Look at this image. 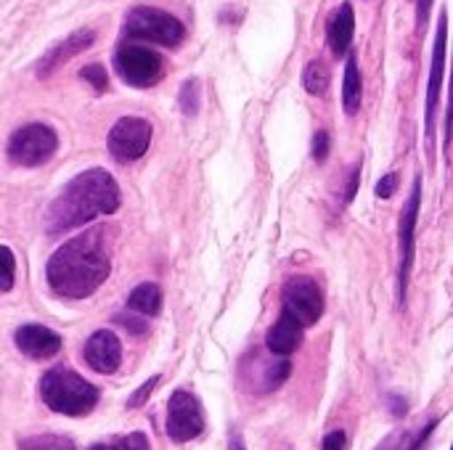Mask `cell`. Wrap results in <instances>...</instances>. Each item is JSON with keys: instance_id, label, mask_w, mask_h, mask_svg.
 <instances>
[{"instance_id": "1", "label": "cell", "mask_w": 453, "mask_h": 450, "mask_svg": "<svg viewBox=\"0 0 453 450\" xmlns=\"http://www.w3.org/2000/svg\"><path fill=\"white\" fill-rule=\"evenodd\" d=\"M109 231L93 228L72 236L48 257L45 278L53 294L64 300H85L109 278Z\"/></svg>"}, {"instance_id": "2", "label": "cell", "mask_w": 453, "mask_h": 450, "mask_svg": "<svg viewBox=\"0 0 453 450\" xmlns=\"http://www.w3.org/2000/svg\"><path fill=\"white\" fill-rule=\"evenodd\" d=\"M119 207V186L111 172L93 167L74 175L45 212V233L61 236L101 215H111Z\"/></svg>"}, {"instance_id": "3", "label": "cell", "mask_w": 453, "mask_h": 450, "mask_svg": "<svg viewBox=\"0 0 453 450\" xmlns=\"http://www.w3.org/2000/svg\"><path fill=\"white\" fill-rule=\"evenodd\" d=\"M98 387L74 374L72 369H50L40 379V398L42 403L64 416H88L98 403Z\"/></svg>"}, {"instance_id": "4", "label": "cell", "mask_w": 453, "mask_h": 450, "mask_svg": "<svg viewBox=\"0 0 453 450\" xmlns=\"http://www.w3.org/2000/svg\"><path fill=\"white\" fill-rule=\"evenodd\" d=\"M125 37L130 42L143 40V42H157V45H165V48H178L186 40V27L173 13H167L162 8L143 5V8H133L127 13Z\"/></svg>"}, {"instance_id": "5", "label": "cell", "mask_w": 453, "mask_h": 450, "mask_svg": "<svg viewBox=\"0 0 453 450\" xmlns=\"http://www.w3.org/2000/svg\"><path fill=\"white\" fill-rule=\"evenodd\" d=\"M56 149H58L56 130L42 122H29L8 138L5 156L16 167H40L56 154Z\"/></svg>"}, {"instance_id": "6", "label": "cell", "mask_w": 453, "mask_h": 450, "mask_svg": "<svg viewBox=\"0 0 453 450\" xmlns=\"http://www.w3.org/2000/svg\"><path fill=\"white\" fill-rule=\"evenodd\" d=\"M114 69L130 88H154L165 74V61L146 45L125 42L114 53Z\"/></svg>"}, {"instance_id": "7", "label": "cell", "mask_w": 453, "mask_h": 450, "mask_svg": "<svg viewBox=\"0 0 453 450\" xmlns=\"http://www.w3.org/2000/svg\"><path fill=\"white\" fill-rule=\"evenodd\" d=\"M281 313L295 318L303 329L319 324L324 316L321 286L311 276H292L281 289Z\"/></svg>"}, {"instance_id": "8", "label": "cell", "mask_w": 453, "mask_h": 450, "mask_svg": "<svg viewBox=\"0 0 453 450\" xmlns=\"http://www.w3.org/2000/svg\"><path fill=\"white\" fill-rule=\"evenodd\" d=\"M419 204H422V175H417L414 188L409 194V202L401 212V268H398V305H406L409 294V278L414 268V252H417V223H419Z\"/></svg>"}, {"instance_id": "9", "label": "cell", "mask_w": 453, "mask_h": 450, "mask_svg": "<svg viewBox=\"0 0 453 450\" xmlns=\"http://www.w3.org/2000/svg\"><path fill=\"white\" fill-rule=\"evenodd\" d=\"M151 146V122L143 117H122L106 138V149L117 162H135Z\"/></svg>"}, {"instance_id": "10", "label": "cell", "mask_w": 453, "mask_h": 450, "mask_svg": "<svg viewBox=\"0 0 453 450\" xmlns=\"http://www.w3.org/2000/svg\"><path fill=\"white\" fill-rule=\"evenodd\" d=\"M204 432V414L199 400L186 393L175 390L167 400V435L175 443H191Z\"/></svg>"}, {"instance_id": "11", "label": "cell", "mask_w": 453, "mask_h": 450, "mask_svg": "<svg viewBox=\"0 0 453 450\" xmlns=\"http://www.w3.org/2000/svg\"><path fill=\"white\" fill-rule=\"evenodd\" d=\"M446 40H449V19L441 16V29H438V37H435L433 66H430V82H427V109H425L430 156H435V114H438L441 85H443V69H446Z\"/></svg>"}, {"instance_id": "12", "label": "cell", "mask_w": 453, "mask_h": 450, "mask_svg": "<svg viewBox=\"0 0 453 450\" xmlns=\"http://www.w3.org/2000/svg\"><path fill=\"white\" fill-rule=\"evenodd\" d=\"M82 361L96 374H114L119 369V363H122V342H119V337L114 332H109V329H101V332L90 334L85 347H82Z\"/></svg>"}, {"instance_id": "13", "label": "cell", "mask_w": 453, "mask_h": 450, "mask_svg": "<svg viewBox=\"0 0 453 450\" xmlns=\"http://www.w3.org/2000/svg\"><path fill=\"white\" fill-rule=\"evenodd\" d=\"M93 42H96V32H93V29H77V32L66 34L61 42H56L53 48H48V50L42 53V58H40L37 66H35V74H37L40 80L50 77V74H53L56 69H61L69 58H74V56H80L82 50H88Z\"/></svg>"}, {"instance_id": "14", "label": "cell", "mask_w": 453, "mask_h": 450, "mask_svg": "<svg viewBox=\"0 0 453 450\" xmlns=\"http://www.w3.org/2000/svg\"><path fill=\"white\" fill-rule=\"evenodd\" d=\"M13 342H16L19 353H24L32 361H48V358L58 355V350H61V337L40 324L19 326L13 334Z\"/></svg>"}, {"instance_id": "15", "label": "cell", "mask_w": 453, "mask_h": 450, "mask_svg": "<svg viewBox=\"0 0 453 450\" xmlns=\"http://www.w3.org/2000/svg\"><path fill=\"white\" fill-rule=\"evenodd\" d=\"M303 337H305V329H303L295 318H289L287 313H281L279 321L268 329L265 345H268V350H271L276 358H287V355H292V353L300 350Z\"/></svg>"}, {"instance_id": "16", "label": "cell", "mask_w": 453, "mask_h": 450, "mask_svg": "<svg viewBox=\"0 0 453 450\" xmlns=\"http://www.w3.org/2000/svg\"><path fill=\"white\" fill-rule=\"evenodd\" d=\"M353 32H356V13H353V5L345 0L326 24V42H329V50L334 53V58L348 56V50L353 45Z\"/></svg>"}, {"instance_id": "17", "label": "cell", "mask_w": 453, "mask_h": 450, "mask_svg": "<svg viewBox=\"0 0 453 450\" xmlns=\"http://www.w3.org/2000/svg\"><path fill=\"white\" fill-rule=\"evenodd\" d=\"M361 98H364V82H361V69H358V56L348 53V64H345V82H342V106L348 117H356L361 109Z\"/></svg>"}, {"instance_id": "18", "label": "cell", "mask_w": 453, "mask_h": 450, "mask_svg": "<svg viewBox=\"0 0 453 450\" xmlns=\"http://www.w3.org/2000/svg\"><path fill=\"white\" fill-rule=\"evenodd\" d=\"M127 308H130L133 313H138L141 318L157 316V313L162 310V292H159V286L151 284V281L138 284V286L130 292V297H127Z\"/></svg>"}, {"instance_id": "19", "label": "cell", "mask_w": 453, "mask_h": 450, "mask_svg": "<svg viewBox=\"0 0 453 450\" xmlns=\"http://www.w3.org/2000/svg\"><path fill=\"white\" fill-rule=\"evenodd\" d=\"M441 422L438 419H433L430 424H425L422 430H417V432H406V430H401V432H393L382 446L377 450H425L427 446V440H430V435L435 432V427H438Z\"/></svg>"}, {"instance_id": "20", "label": "cell", "mask_w": 453, "mask_h": 450, "mask_svg": "<svg viewBox=\"0 0 453 450\" xmlns=\"http://www.w3.org/2000/svg\"><path fill=\"white\" fill-rule=\"evenodd\" d=\"M303 88L311 95H324L326 93V88H329V69H326L324 61H311L303 69Z\"/></svg>"}, {"instance_id": "21", "label": "cell", "mask_w": 453, "mask_h": 450, "mask_svg": "<svg viewBox=\"0 0 453 450\" xmlns=\"http://www.w3.org/2000/svg\"><path fill=\"white\" fill-rule=\"evenodd\" d=\"M19 450H77L72 438L64 435H32V438H21Z\"/></svg>"}, {"instance_id": "22", "label": "cell", "mask_w": 453, "mask_h": 450, "mask_svg": "<svg viewBox=\"0 0 453 450\" xmlns=\"http://www.w3.org/2000/svg\"><path fill=\"white\" fill-rule=\"evenodd\" d=\"M13 284H16V257L5 244H0V292H11Z\"/></svg>"}, {"instance_id": "23", "label": "cell", "mask_w": 453, "mask_h": 450, "mask_svg": "<svg viewBox=\"0 0 453 450\" xmlns=\"http://www.w3.org/2000/svg\"><path fill=\"white\" fill-rule=\"evenodd\" d=\"M180 111L186 117H196L199 111V82L194 77L180 85Z\"/></svg>"}, {"instance_id": "24", "label": "cell", "mask_w": 453, "mask_h": 450, "mask_svg": "<svg viewBox=\"0 0 453 450\" xmlns=\"http://www.w3.org/2000/svg\"><path fill=\"white\" fill-rule=\"evenodd\" d=\"M80 77H82L96 93H106V88H109V77H106V72H104L101 64H88V66H82Z\"/></svg>"}, {"instance_id": "25", "label": "cell", "mask_w": 453, "mask_h": 450, "mask_svg": "<svg viewBox=\"0 0 453 450\" xmlns=\"http://www.w3.org/2000/svg\"><path fill=\"white\" fill-rule=\"evenodd\" d=\"M157 382H159V377H151L149 382H143V387H138L133 395H130V400H127V408H141L146 400H149V395L154 393V387H157Z\"/></svg>"}, {"instance_id": "26", "label": "cell", "mask_w": 453, "mask_h": 450, "mask_svg": "<svg viewBox=\"0 0 453 450\" xmlns=\"http://www.w3.org/2000/svg\"><path fill=\"white\" fill-rule=\"evenodd\" d=\"M114 450H151V446H149V438L143 432H130L127 438L119 440V446Z\"/></svg>"}, {"instance_id": "27", "label": "cell", "mask_w": 453, "mask_h": 450, "mask_svg": "<svg viewBox=\"0 0 453 450\" xmlns=\"http://www.w3.org/2000/svg\"><path fill=\"white\" fill-rule=\"evenodd\" d=\"M329 156V133L326 130H319L313 135V159L316 162H324Z\"/></svg>"}, {"instance_id": "28", "label": "cell", "mask_w": 453, "mask_h": 450, "mask_svg": "<svg viewBox=\"0 0 453 450\" xmlns=\"http://www.w3.org/2000/svg\"><path fill=\"white\" fill-rule=\"evenodd\" d=\"M395 186H398V172H388L377 180V196L380 199H390L395 194Z\"/></svg>"}, {"instance_id": "29", "label": "cell", "mask_w": 453, "mask_h": 450, "mask_svg": "<svg viewBox=\"0 0 453 450\" xmlns=\"http://www.w3.org/2000/svg\"><path fill=\"white\" fill-rule=\"evenodd\" d=\"M114 321H117L119 326H125L130 334H143V332L149 329V324H146L141 316H138V318H135V316H117Z\"/></svg>"}, {"instance_id": "30", "label": "cell", "mask_w": 453, "mask_h": 450, "mask_svg": "<svg viewBox=\"0 0 453 450\" xmlns=\"http://www.w3.org/2000/svg\"><path fill=\"white\" fill-rule=\"evenodd\" d=\"M321 450H348V435L342 430H334L324 438V446Z\"/></svg>"}, {"instance_id": "31", "label": "cell", "mask_w": 453, "mask_h": 450, "mask_svg": "<svg viewBox=\"0 0 453 450\" xmlns=\"http://www.w3.org/2000/svg\"><path fill=\"white\" fill-rule=\"evenodd\" d=\"M358 183H361V162L350 170V175H348V186H345V204H350L353 202V196H356V191H358Z\"/></svg>"}, {"instance_id": "32", "label": "cell", "mask_w": 453, "mask_h": 450, "mask_svg": "<svg viewBox=\"0 0 453 450\" xmlns=\"http://www.w3.org/2000/svg\"><path fill=\"white\" fill-rule=\"evenodd\" d=\"M388 403H390V414H393V416H406V414H409V403H406V398L390 395V398H388Z\"/></svg>"}, {"instance_id": "33", "label": "cell", "mask_w": 453, "mask_h": 450, "mask_svg": "<svg viewBox=\"0 0 453 450\" xmlns=\"http://www.w3.org/2000/svg\"><path fill=\"white\" fill-rule=\"evenodd\" d=\"M430 8H433V0H419V3H417L419 24H425V21H427V13H430Z\"/></svg>"}, {"instance_id": "34", "label": "cell", "mask_w": 453, "mask_h": 450, "mask_svg": "<svg viewBox=\"0 0 453 450\" xmlns=\"http://www.w3.org/2000/svg\"><path fill=\"white\" fill-rule=\"evenodd\" d=\"M228 450H244V443L236 432H231V438H228Z\"/></svg>"}, {"instance_id": "35", "label": "cell", "mask_w": 453, "mask_h": 450, "mask_svg": "<svg viewBox=\"0 0 453 450\" xmlns=\"http://www.w3.org/2000/svg\"><path fill=\"white\" fill-rule=\"evenodd\" d=\"M88 450H114L111 446H106V443H96V446H90Z\"/></svg>"}]
</instances>
